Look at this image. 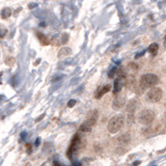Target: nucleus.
Wrapping results in <instances>:
<instances>
[{"instance_id": "f8f14e48", "label": "nucleus", "mask_w": 166, "mask_h": 166, "mask_svg": "<svg viewBox=\"0 0 166 166\" xmlns=\"http://www.w3.org/2000/svg\"><path fill=\"white\" fill-rule=\"evenodd\" d=\"M121 79H116L115 81H114V88H113V93L114 95H116V93H118L121 92Z\"/></svg>"}, {"instance_id": "412c9836", "label": "nucleus", "mask_w": 166, "mask_h": 166, "mask_svg": "<svg viewBox=\"0 0 166 166\" xmlns=\"http://www.w3.org/2000/svg\"><path fill=\"white\" fill-rule=\"evenodd\" d=\"M116 71H117V67H113V69H112L111 71L109 72V74H108L109 78H113L114 75H115V73H116Z\"/></svg>"}, {"instance_id": "4468645a", "label": "nucleus", "mask_w": 166, "mask_h": 166, "mask_svg": "<svg viewBox=\"0 0 166 166\" xmlns=\"http://www.w3.org/2000/svg\"><path fill=\"white\" fill-rule=\"evenodd\" d=\"M11 9L9 8H4L1 11V17H2V19H8V18L11 17Z\"/></svg>"}, {"instance_id": "dca6fc26", "label": "nucleus", "mask_w": 166, "mask_h": 166, "mask_svg": "<svg viewBox=\"0 0 166 166\" xmlns=\"http://www.w3.org/2000/svg\"><path fill=\"white\" fill-rule=\"evenodd\" d=\"M92 127L88 126L87 124L82 123V124H81V126H80V131H81V132H84V133L90 132V131H92Z\"/></svg>"}, {"instance_id": "c85d7f7f", "label": "nucleus", "mask_w": 166, "mask_h": 166, "mask_svg": "<svg viewBox=\"0 0 166 166\" xmlns=\"http://www.w3.org/2000/svg\"><path fill=\"white\" fill-rule=\"evenodd\" d=\"M73 165H74V166H76V165H81V163H78V162H74V163H73Z\"/></svg>"}, {"instance_id": "20e7f679", "label": "nucleus", "mask_w": 166, "mask_h": 166, "mask_svg": "<svg viewBox=\"0 0 166 166\" xmlns=\"http://www.w3.org/2000/svg\"><path fill=\"white\" fill-rule=\"evenodd\" d=\"M138 121L142 125H151L155 120V112L151 109H144L138 113Z\"/></svg>"}, {"instance_id": "f3484780", "label": "nucleus", "mask_w": 166, "mask_h": 166, "mask_svg": "<svg viewBox=\"0 0 166 166\" xmlns=\"http://www.w3.org/2000/svg\"><path fill=\"white\" fill-rule=\"evenodd\" d=\"M16 62V59L14 57H11V56H8V57L5 58V64L8 65V67H13L14 64H15Z\"/></svg>"}, {"instance_id": "7ed1b4c3", "label": "nucleus", "mask_w": 166, "mask_h": 166, "mask_svg": "<svg viewBox=\"0 0 166 166\" xmlns=\"http://www.w3.org/2000/svg\"><path fill=\"white\" fill-rule=\"evenodd\" d=\"M83 146H85V141H84V139L79 134H76L74 136L73 140H72L71 146H70L69 149H67V156H69L70 158H72V155H73L75 152L82 149Z\"/></svg>"}, {"instance_id": "a878e982", "label": "nucleus", "mask_w": 166, "mask_h": 166, "mask_svg": "<svg viewBox=\"0 0 166 166\" xmlns=\"http://www.w3.org/2000/svg\"><path fill=\"white\" fill-rule=\"evenodd\" d=\"M37 6V4L36 3H30L29 4V8L31 9V8H36Z\"/></svg>"}, {"instance_id": "423d86ee", "label": "nucleus", "mask_w": 166, "mask_h": 166, "mask_svg": "<svg viewBox=\"0 0 166 166\" xmlns=\"http://www.w3.org/2000/svg\"><path fill=\"white\" fill-rule=\"evenodd\" d=\"M163 96V90L161 89L160 87H151V89L149 90L148 93H146V98L149 102H159L161 100Z\"/></svg>"}, {"instance_id": "ddd939ff", "label": "nucleus", "mask_w": 166, "mask_h": 166, "mask_svg": "<svg viewBox=\"0 0 166 166\" xmlns=\"http://www.w3.org/2000/svg\"><path fill=\"white\" fill-rule=\"evenodd\" d=\"M72 53V50L70 48H62L60 49V51L58 52V57H64Z\"/></svg>"}, {"instance_id": "4be33fe9", "label": "nucleus", "mask_w": 166, "mask_h": 166, "mask_svg": "<svg viewBox=\"0 0 166 166\" xmlns=\"http://www.w3.org/2000/svg\"><path fill=\"white\" fill-rule=\"evenodd\" d=\"M69 41V36L67 33H64L62 34V39H61V43L60 44H65L67 42Z\"/></svg>"}, {"instance_id": "2eb2a0df", "label": "nucleus", "mask_w": 166, "mask_h": 166, "mask_svg": "<svg viewBox=\"0 0 166 166\" xmlns=\"http://www.w3.org/2000/svg\"><path fill=\"white\" fill-rule=\"evenodd\" d=\"M158 49H159V45H158L157 43L151 44V46L149 47V51L151 53H153L154 55H156V53H157Z\"/></svg>"}, {"instance_id": "1a4fd4ad", "label": "nucleus", "mask_w": 166, "mask_h": 166, "mask_svg": "<svg viewBox=\"0 0 166 166\" xmlns=\"http://www.w3.org/2000/svg\"><path fill=\"white\" fill-rule=\"evenodd\" d=\"M110 89H111V86L109 85V84H106V85L102 86V87H99L97 89V92H96V93H95V98L96 99H101L105 93L109 92V90Z\"/></svg>"}, {"instance_id": "f03ea898", "label": "nucleus", "mask_w": 166, "mask_h": 166, "mask_svg": "<svg viewBox=\"0 0 166 166\" xmlns=\"http://www.w3.org/2000/svg\"><path fill=\"white\" fill-rule=\"evenodd\" d=\"M159 82V78L157 75L155 74H144L141 76L139 80V85L141 88H151L155 86L156 84Z\"/></svg>"}, {"instance_id": "b1692460", "label": "nucleus", "mask_w": 166, "mask_h": 166, "mask_svg": "<svg viewBox=\"0 0 166 166\" xmlns=\"http://www.w3.org/2000/svg\"><path fill=\"white\" fill-rule=\"evenodd\" d=\"M44 117H45V114H42V115H39V117L36 118V123H37V121H42V120H43Z\"/></svg>"}, {"instance_id": "0eeeda50", "label": "nucleus", "mask_w": 166, "mask_h": 166, "mask_svg": "<svg viewBox=\"0 0 166 166\" xmlns=\"http://www.w3.org/2000/svg\"><path fill=\"white\" fill-rule=\"evenodd\" d=\"M117 95V93H116ZM126 105V96L124 93H120L115 97V99L112 102V108L114 110H118V109H121L124 106Z\"/></svg>"}, {"instance_id": "5701e85b", "label": "nucleus", "mask_w": 166, "mask_h": 166, "mask_svg": "<svg viewBox=\"0 0 166 166\" xmlns=\"http://www.w3.org/2000/svg\"><path fill=\"white\" fill-rule=\"evenodd\" d=\"M26 134H27L26 132H22V133H21V141H23V140L25 139V137H26Z\"/></svg>"}, {"instance_id": "aec40b11", "label": "nucleus", "mask_w": 166, "mask_h": 166, "mask_svg": "<svg viewBox=\"0 0 166 166\" xmlns=\"http://www.w3.org/2000/svg\"><path fill=\"white\" fill-rule=\"evenodd\" d=\"M76 103H77L76 100H74V99L70 100V101L67 102V107H69V108H73L75 105H76Z\"/></svg>"}, {"instance_id": "a211bd4d", "label": "nucleus", "mask_w": 166, "mask_h": 166, "mask_svg": "<svg viewBox=\"0 0 166 166\" xmlns=\"http://www.w3.org/2000/svg\"><path fill=\"white\" fill-rule=\"evenodd\" d=\"M128 67H129V70H131V71H137L139 65L137 64L136 62H130V64H128Z\"/></svg>"}, {"instance_id": "39448f33", "label": "nucleus", "mask_w": 166, "mask_h": 166, "mask_svg": "<svg viewBox=\"0 0 166 166\" xmlns=\"http://www.w3.org/2000/svg\"><path fill=\"white\" fill-rule=\"evenodd\" d=\"M136 107H137L136 100H131L127 104V106H126V111H127L128 115L125 121H127V123L129 124V125L134 123V113H135V110H136Z\"/></svg>"}, {"instance_id": "9b49d317", "label": "nucleus", "mask_w": 166, "mask_h": 166, "mask_svg": "<svg viewBox=\"0 0 166 166\" xmlns=\"http://www.w3.org/2000/svg\"><path fill=\"white\" fill-rule=\"evenodd\" d=\"M126 86L129 89H134L135 88V77L134 76H129L126 79Z\"/></svg>"}, {"instance_id": "6ab92c4d", "label": "nucleus", "mask_w": 166, "mask_h": 166, "mask_svg": "<svg viewBox=\"0 0 166 166\" xmlns=\"http://www.w3.org/2000/svg\"><path fill=\"white\" fill-rule=\"evenodd\" d=\"M129 140H130V136H129L128 133H125V134L121 137V142H128Z\"/></svg>"}, {"instance_id": "6e6552de", "label": "nucleus", "mask_w": 166, "mask_h": 166, "mask_svg": "<svg viewBox=\"0 0 166 166\" xmlns=\"http://www.w3.org/2000/svg\"><path fill=\"white\" fill-rule=\"evenodd\" d=\"M98 117H99V112L95 109V110H92L88 112L87 116H86V121H84V123L87 124V125L90 126V127H93V126L96 125V123H97Z\"/></svg>"}, {"instance_id": "c756f323", "label": "nucleus", "mask_w": 166, "mask_h": 166, "mask_svg": "<svg viewBox=\"0 0 166 166\" xmlns=\"http://www.w3.org/2000/svg\"><path fill=\"white\" fill-rule=\"evenodd\" d=\"M39 62H41V59H39H39H37V60H36V64H36H36H39Z\"/></svg>"}, {"instance_id": "393cba45", "label": "nucleus", "mask_w": 166, "mask_h": 166, "mask_svg": "<svg viewBox=\"0 0 166 166\" xmlns=\"http://www.w3.org/2000/svg\"><path fill=\"white\" fill-rule=\"evenodd\" d=\"M26 146H27V149H28L27 152L30 154V153H31V144H30V143H27V144H26Z\"/></svg>"}, {"instance_id": "7c9ffc66", "label": "nucleus", "mask_w": 166, "mask_h": 166, "mask_svg": "<svg viewBox=\"0 0 166 166\" xmlns=\"http://www.w3.org/2000/svg\"><path fill=\"white\" fill-rule=\"evenodd\" d=\"M53 164H54V165H60V163H58V162H54V163H53Z\"/></svg>"}, {"instance_id": "cd10ccee", "label": "nucleus", "mask_w": 166, "mask_h": 166, "mask_svg": "<svg viewBox=\"0 0 166 166\" xmlns=\"http://www.w3.org/2000/svg\"><path fill=\"white\" fill-rule=\"evenodd\" d=\"M143 54H144V52H142V53H139V54H137V55H136V58H139L140 56H142V55H143Z\"/></svg>"}, {"instance_id": "bb28decb", "label": "nucleus", "mask_w": 166, "mask_h": 166, "mask_svg": "<svg viewBox=\"0 0 166 166\" xmlns=\"http://www.w3.org/2000/svg\"><path fill=\"white\" fill-rule=\"evenodd\" d=\"M39 141H41V139H39V138H36V146H39Z\"/></svg>"}, {"instance_id": "9d476101", "label": "nucleus", "mask_w": 166, "mask_h": 166, "mask_svg": "<svg viewBox=\"0 0 166 166\" xmlns=\"http://www.w3.org/2000/svg\"><path fill=\"white\" fill-rule=\"evenodd\" d=\"M36 36H37V39H39V43H41L43 46H48L49 44L51 43L50 39H49L46 36H44L43 33H41V32H37Z\"/></svg>"}, {"instance_id": "2f4dec72", "label": "nucleus", "mask_w": 166, "mask_h": 166, "mask_svg": "<svg viewBox=\"0 0 166 166\" xmlns=\"http://www.w3.org/2000/svg\"><path fill=\"white\" fill-rule=\"evenodd\" d=\"M139 163H140V162H139V161H137V162H135V163H134V165H138V164H139Z\"/></svg>"}, {"instance_id": "f257e3e1", "label": "nucleus", "mask_w": 166, "mask_h": 166, "mask_svg": "<svg viewBox=\"0 0 166 166\" xmlns=\"http://www.w3.org/2000/svg\"><path fill=\"white\" fill-rule=\"evenodd\" d=\"M125 116L123 114H117L114 115L113 117H111V120L108 123V131L110 134H116L117 132H120L121 128L125 125Z\"/></svg>"}]
</instances>
